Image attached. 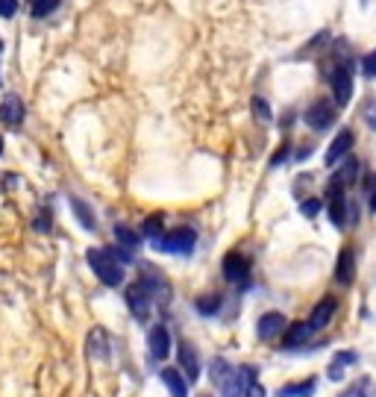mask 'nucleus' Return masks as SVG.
Returning <instances> with one entry per match:
<instances>
[{"label":"nucleus","instance_id":"1","mask_svg":"<svg viewBox=\"0 0 376 397\" xmlns=\"http://www.w3.org/2000/svg\"><path fill=\"white\" fill-rule=\"evenodd\" d=\"M88 265H91V271L100 277L103 286L118 288L123 283V262L115 259L112 251H94V247H91V251H88Z\"/></svg>","mask_w":376,"mask_h":397},{"label":"nucleus","instance_id":"2","mask_svg":"<svg viewBox=\"0 0 376 397\" xmlns=\"http://www.w3.org/2000/svg\"><path fill=\"white\" fill-rule=\"evenodd\" d=\"M194 244H197V236L188 227H177V230H171V233H165V236L156 238L159 251H165V253H180V256L183 253H191Z\"/></svg>","mask_w":376,"mask_h":397},{"label":"nucleus","instance_id":"3","mask_svg":"<svg viewBox=\"0 0 376 397\" xmlns=\"http://www.w3.org/2000/svg\"><path fill=\"white\" fill-rule=\"evenodd\" d=\"M330 86H332L335 104L347 106L350 97H353V68H350V65H335L330 71Z\"/></svg>","mask_w":376,"mask_h":397},{"label":"nucleus","instance_id":"4","mask_svg":"<svg viewBox=\"0 0 376 397\" xmlns=\"http://www.w3.org/2000/svg\"><path fill=\"white\" fill-rule=\"evenodd\" d=\"M327 212H330V221L338 230L347 224V194H344V186L330 183V189H327Z\"/></svg>","mask_w":376,"mask_h":397},{"label":"nucleus","instance_id":"5","mask_svg":"<svg viewBox=\"0 0 376 397\" xmlns=\"http://www.w3.org/2000/svg\"><path fill=\"white\" fill-rule=\"evenodd\" d=\"M306 124L312 130H330L335 124V106H330V101H315L306 109Z\"/></svg>","mask_w":376,"mask_h":397},{"label":"nucleus","instance_id":"6","mask_svg":"<svg viewBox=\"0 0 376 397\" xmlns=\"http://www.w3.org/2000/svg\"><path fill=\"white\" fill-rule=\"evenodd\" d=\"M212 380L223 391V397H235V368L227 359H215L212 362Z\"/></svg>","mask_w":376,"mask_h":397},{"label":"nucleus","instance_id":"7","mask_svg":"<svg viewBox=\"0 0 376 397\" xmlns=\"http://www.w3.org/2000/svg\"><path fill=\"white\" fill-rule=\"evenodd\" d=\"M353 141H356V136H353V130H341L332 141H330V147H327V156H323V162H327V168H332V165H338L350 151H353Z\"/></svg>","mask_w":376,"mask_h":397},{"label":"nucleus","instance_id":"8","mask_svg":"<svg viewBox=\"0 0 376 397\" xmlns=\"http://www.w3.org/2000/svg\"><path fill=\"white\" fill-rule=\"evenodd\" d=\"M223 277H227L230 283H244L250 277V262H247V256H241L235 251L223 256Z\"/></svg>","mask_w":376,"mask_h":397},{"label":"nucleus","instance_id":"9","mask_svg":"<svg viewBox=\"0 0 376 397\" xmlns=\"http://www.w3.org/2000/svg\"><path fill=\"white\" fill-rule=\"evenodd\" d=\"M127 306H130V312H133L138 321H144V318L150 315V291H147L141 283H136V286L127 288Z\"/></svg>","mask_w":376,"mask_h":397},{"label":"nucleus","instance_id":"10","mask_svg":"<svg viewBox=\"0 0 376 397\" xmlns=\"http://www.w3.org/2000/svg\"><path fill=\"white\" fill-rule=\"evenodd\" d=\"M283 330H285V318H283V312H265V315L259 318V327H256V333H259L262 341L277 338Z\"/></svg>","mask_w":376,"mask_h":397},{"label":"nucleus","instance_id":"11","mask_svg":"<svg viewBox=\"0 0 376 397\" xmlns=\"http://www.w3.org/2000/svg\"><path fill=\"white\" fill-rule=\"evenodd\" d=\"M356 277V256H353V247H341L338 253V265H335V280L341 286H350Z\"/></svg>","mask_w":376,"mask_h":397},{"label":"nucleus","instance_id":"12","mask_svg":"<svg viewBox=\"0 0 376 397\" xmlns=\"http://www.w3.org/2000/svg\"><path fill=\"white\" fill-rule=\"evenodd\" d=\"M335 309H338V301L335 297H323V301L312 309V318H309V327L312 330H323L332 321V315H335Z\"/></svg>","mask_w":376,"mask_h":397},{"label":"nucleus","instance_id":"13","mask_svg":"<svg viewBox=\"0 0 376 397\" xmlns=\"http://www.w3.org/2000/svg\"><path fill=\"white\" fill-rule=\"evenodd\" d=\"M0 121L9 124V127H18L24 121V104L18 94H6L4 101H0Z\"/></svg>","mask_w":376,"mask_h":397},{"label":"nucleus","instance_id":"14","mask_svg":"<svg viewBox=\"0 0 376 397\" xmlns=\"http://www.w3.org/2000/svg\"><path fill=\"white\" fill-rule=\"evenodd\" d=\"M147 347H150V353H153L156 359H165V356L171 353V333H168L165 324H159V327L150 330V336H147Z\"/></svg>","mask_w":376,"mask_h":397},{"label":"nucleus","instance_id":"15","mask_svg":"<svg viewBox=\"0 0 376 397\" xmlns=\"http://www.w3.org/2000/svg\"><path fill=\"white\" fill-rule=\"evenodd\" d=\"M312 327H309V321H297V324H291L285 333H283V344L285 347H297V344H306L312 338Z\"/></svg>","mask_w":376,"mask_h":397},{"label":"nucleus","instance_id":"16","mask_svg":"<svg viewBox=\"0 0 376 397\" xmlns=\"http://www.w3.org/2000/svg\"><path fill=\"white\" fill-rule=\"evenodd\" d=\"M180 365L186 368V374H188V380H191V383L200 377V359H197L194 347H191L188 341H183V344H180Z\"/></svg>","mask_w":376,"mask_h":397},{"label":"nucleus","instance_id":"17","mask_svg":"<svg viewBox=\"0 0 376 397\" xmlns=\"http://www.w3.org/2000/svg\"><path fill=\"white\" fill-rule=\"evenodd\" d=\"M162 383L168 386V391L173 397H186V391H188V386H186V380H183V374L177 368H165L162 371Z\"/></svg>","mask_w":376,"mask_h":397},{"label":"nucleus","instance_id":"18","mask_svg":"<svg viewBox=\"0 0 376 397\" xmlns=\"http://www.w3.org/2000/svg\"><path fill=\"white\" fill-rule=\"evenodd\" d=\"M359 177V162L353 159V156H344V165L332 174V183H338V186H350Z\"/></svg>","mask_w":376,"mask_h":397},{"label":"nucleus","instance_id":"19","mask_svg":"<svg viewBox=\"0 0 376 397\" xmlns=\"http://www.w3.org/2000/svg\"><path fill=\"white\" fill-rule=\"evenodd\" d=\"M88 351H91V356H100V359L109 356V341H106V333L100 327L88 333Z\"/></svg>","mask_w":376,"mask_h":397},{"label":"nucleus","instance_id":"20","mask_svg":"<svg viewBox=\"0 0 376 397\" xmlns=\"http://www.w3.org/2000/svg\"><path fill=\"white\" fill-rule=\"evenodd\" d=\"M315 380H306V383H291L285 388H280V397H312L315 394Z\"/></svg>","mask_w":376,"mask_h":397},{"label":"nucleus","instance_id":"21","mask_svg":"<svg viewBox=\"0 0 376 397\" xmlns=\"http://www.w3.org/2000/svg\"><path fill=\"white\" fill-rule=\"evenodd\" d=\"M115 238H118V244H121L127 253H133L136 247H138V233H133L130 227H123V224L115 227Z\"/></svg>","mask_w":376,"mask_h":397},{"label":"nucleus","instance_id":"22","mask_svg":"<svg viewBox=\"0 0 376 397\" xmlns=\"http://www.w3.org/2000/svg\"><path fill=\"white\" fill-rule=\"evenodd\" d=\"M162 227H165V218H162V215H150V218L144 221V224H141V236L156 241V238L162 236Z\"/></svg>","mask_w":376,"mask_h":397},{"label":"nucleus","instance_id":"23","mask_svg":"<svg viewBox=\"0 0 376 397\" xmlns=\"http://www.w3.org/2000/svg\"><path fill=\"white\" fill-rule=\"evenodd\" d=\"M71 206H73V212H77L80 224H83L86 230H94V227H97V224H94V218H91V212H88V206L80 201V197H71Z\"/></svg>","mask_w":376,"mask_h":397},{"label":"nucleus","instance_id":"24","mask_svg":"<svg viewBox=\"0 0 376 397\" xmlns=\"http://www.w3.org/2000/svg\"><path fill=\"white\" fill-rule=\"evenodd\" d=\"M27 6H30V12L36 18H44L47 12H54L59 6V0H27Z\"/></svg>","mask_w":376,"mask_h":397},{"label":"nucleus","instance_id":"25","mask_svg":"<svg viewBox=\"0 0 376 397\" xmlns=\"http://www.w3.org/2000/svg\"><path fill=\"white\" fill-rule=\"evenodd\" d=\"M253 118L259 124H270V106H268L265 97H253Z\"/></svg>","mask_w":376,"mask_h":397},{"label":"nucleus","instance_id":"26","mask_svg":"<svg viewBox=\"0 0 376 397\" xmlns=\"http://www.w3.org/2000/svg\"><path fill=\"white\" fill-rule=\"evenodd\" d=\"M218 306H220V297L218 294H206V297H200V301H197V309L200 312H203V315H212V312H218Z\"/></svg>","mask_w":376,"mask_h":397},{"label":"nucleus","instance_id":"27","mask_svg":"<svg viewBox=\"0 0 376 397\" xmlns=\"http://www.w3.org/2000/svg\"><path fill=\"white\" fill-rule=\"evenodd\" d=\"M320 206H323V203L317 201V197H309V201H303V206H300V209H303L306 218H315V215L320 212Z\"/></svg>","mask_w":376,"mask_h":397},{"label":"nucleus","instance_id":"28","mask_svg":"<svg viewBox=\"0 0 376 397\" xmlns=\"http://www.w3.org/2000/svg\"><path fill=\"white\" fill-rule=\"evenodd\" d=\"M362 71L367 74V77H373V80H376V51H373V54H367V56L362 59Z\"/></svg>","mask_w":376,"mask_h":397},{"label":"nucleus","instance_id":"29","mask_svg":"<svg viewBox=\"0 0 376 397\" xmlns=\"http://www.w3.org/2000/svg\"><path fill=\"white\" fill-rule=\"evenodd\" d=\"M18 12V0H0V18H12Z\"/></svg>","mask_w":376,"mask_h":397},{"label":"nucleus","instance_id":"30","mask_svg":"<svg viewBox=\"0 0 376 397\" xmlns=\"http://www.w3.org/2000/svg\"><path fill=\"white\" fill-rule=\"evenodd\" d=\"M285 156H288V144H283V147H280V151H277V154H273V159H270V165H280V162H283Z\"/></svg>","mask_w":376,"mask_h":397},{"label":"nucleus","instance_id":"31","mask_svg":"<svg viewBox=\"0 0 376 397\" xmlns=\"http://www.w3.org/2000/svg\"><path fill=\"white\" fill-rule=\"evenodd\" d=\"M335 362H338V365H344V362H356V353H350V351L335 353Z\"/></svg>","mask_w":376,"mask_h":397},{"label":"nucleus","instance_id":"32","mask_svg":"<svg viewBox=\"0 0 376 397\" xmlns=\"http://www.w3.org/2000/svg\"><path fill=\"white\" fill-rule=\"evenodd\" d=\"M244 397H265V388H262V386L256 383V386H250V391H247Z\"/></svg>","mask_w":376,"mask_h":397},{"label":"nucleus","instance_id":"33","mask_svg":"<svg viewBox=\"0 0 376 397\" xmlns=\"http://www.w3.org/2000/svg\"><path fill=\"white\" fill-rule=\"evenodd\" d=\"M330 377H332V380H341V377H344V368H341L338 362H335V365L330 368Z\"/></svg>","mask_w":376,"mask_h":397},{"label":"nucleus","instance_id":"34","mask_svg":"<svg viewBox=\"0 0 376 397\" xmlns=\"http://www.w3.org/2000/svg\"><path fill=\"white\" fill-rule=\"evenodd\" d=\"M338 397H365V394H362V388H350V391H344Z\"/></svg>","mask_w":376,"mask_h":397},{"label":"nucleus","instance_id":"35","mask_svg":"<svg viewBox=\"0 0 376 397\" xmlns=\"http://www.w3.org/2000/svg\"><path fill=\"white\" fill-rule=\"evenodd\" d=\"M370 209H373V215H376V194L370 197Z\"/></svg>","mask_w":376,"mask_h":397},{"label":"nucleus","instance_id":"36","mask_svg":"<svg viewBox=\"0 0 376 397\" xmlns=\"http://www.w3.org/2000/svg\"><path fill=\"white\" fill-rule=\"evenodd\" d=\"M0 154H4V139H0Z\"/></svg>","mask_w":376,"mask_h":397},{"label":"nucleus","instance_id":"37","mask_svg":"<svg viewBox=\"0 0 376 397\" xmlns=\"http://www.w3.org/2000/svg\"><path fill=\"white\" fill-rule=\"evenodd\" d=\"M0 54H4V41H0Z\"/></svg>","mask_w":376,"mask_h":397},{"label":"nucleus","instance_id":"38","mask_svg":"<svg viewBox=\"0 0 376 397\" xmlns=\"http://www.w3.org/2000/svg\"><path fill=\"white\" fill-rule=\"evenodd\" d=\"M203 397H212V394H203Z\"/></svg>","mask_w":376,"mask_h":397}]
</instances>
